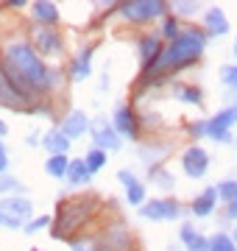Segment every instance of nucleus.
<instances>
[{
  "label": "nucleus",
  "mask_w": 237,
  "mask_h": 251,
  "mask_svg": "<svg viewBox=\"0 0 237 251\" xmlns=\"http://www.w3.org/2000/svg\"><path fill=\"white\" fill-rule=\"evenodd\" d=\"M3 70L9 73V78L14 81L25 98H31L34 92H45L50 87V70H47L37 50L25 42H14L6 48L3 53Z\"/></svg>",
  "instance_id": "nucleus-1"
},
{
  "label": "nucleus",
  "mask_w": 237,
  "mask_h": 251,
  "mask_svg": "<svg viewBox=\"0 0 237 251\" xmlns=\"http://www.w3.org/2000/svg\"><path fill=\"white\" fill-rule=\"evenodd\" d=\"M204 48H207V34L190 28V31H184V34L176 36L167 48H162L159 59L145 67V75H154V73H170V70L176 73L179 67H187V64H192L201 53H204Z\"/></svg>",
  "instance_id": "nucleus-2"
},
{
  "label": "nucleus",
  "mask_w": 237,
  "mask_h": 251,
  "mask_svg": "<svg viewBox=\"0 0 237 251\" xmlns=\"http://www.w3.org/2000/svg\"><path fill=\"white\" fill-rule=\"evenodd\" d=\"M31 201L28 198H0V229H17L31 218Z\"/></svg>",
  "instance_id": "nucleus-3"
},
{
  "label": "nucleus",
  "mask_w": 237,
  "mask_h": 251,
  "mask_svg": "<svg viewBox=\"0 0 237 251\" xmlns=\"http://www.w3.org/2000/svg\"><path fill=\"white\" fill-rule=\"evenodd\" d=\"M235 123H237V106H229V109H223V112H218L215 117L207 120L204 137H210L215 143H232V131H229V128Z\"/></svg>",
  "instance_id": "nucleus-4"
},
{
  "label": "nucleus",
  "mask_w": 237,
  "mask_h": 251,
  "mask_svg": "<svg viewBox=\"0 0 237 251\" xmlns=\"http://www.w3.org/2000/svg\"><path fill=\"white\" fill-rule=\"evenodd\" d=\"M90 209H92V201H84V198H75V201H64V204H59V226H62V229H59L53 237H64L70 229H75V224H78Z\"/></svg>",
  "instance_id": "nucleus-5"
},
{
  "label": "nucleus",
  "mask_w": 237,
  "mask_h": 251,
  "mask_svg": "<svg viewBox=\"0 0 237 251\" xmlns=\"http://www.w3.org/2000/svg\"><path fill=\"white\" fill-rule=\"evenodd\" d=\"M165 9H167V6H165L162 0H134V3H123V6H120V11H123L128 20H134V23H145V20L162 17Z\"/></svg>",
  "instance_id": "nucleus-6"
},
{
  "label": "nucleus",
  "mask_w": 237,
  "mask_h": 251,
  "mask_svg": "<svg viewBox=\"0 0 237 251\" xmlns=\"http://www.w3.org/2000/svg\"><path fill=\"white\" fill-rule=\"evenodd\" d=\"M92 140L98 145L100 151H118L120 148V134L115 126H109L103 117H98L95 123H92Z\"/></svg>",
  "instance_id": "nucleus-7"
},
{
  "label": "nucleus",
  "mask_w": 237,
  "mask_h": 251,
  "mask_svg": "<svg viewBox=\"0 0 237 251\" xmlns=\"http://www.w3.org/2000/svg\"><path fill=\"white\" fill-rule=\"evenodd\" d=\"M182 168H184V173H187L190 179H201V176L207 173V168H210V156H207V151H204V148L192 145V148H187V151H184Z\"/></svg>",
  "instance_id": "nucleus-8"
},
{
  "label": "nucleus",
  "mask_w": 237,
  "mask_h": 251,
  "mask_svg": "<svg viewBox=\"0 0 237 251\" xmlns=\"http://www.w3.org/2000/svg\"><path fill=\"white\" fill-rule=\"evenodd\" d=\"M142 218H151V221H173V218L182 215V206L176 201H145L140 206Z\"/></svg>",
  "instance_id": "nucleus-9"
},
{
  "label": "nucleus",
  "mask_w": 237,
  "mask_h": 251,
  "mask_svg": "<svg viewBox=\"0 0 237 251\" xmlns=\"http://www.w3.org/2000/svg\"><path fill=\"white\" fill-rule=\"evenodd\" d=\"M115 128H118L120 137H128V140H137L140 134V123H137V115L131 112L128 106H120L115 112Z\"/></svg>",
  "instance_id": "nucleus-10"
},
{
  "label": "nucleus",
  "mask_w": 237,
  "mask_h": 251,
  "mask_svg": "<svg viewBox=\"0 0 237 251\" xmlns=\"http://www.w3.org/2000/svg\"><path fill=\"white\" fill-rule=\"evenodd\" d=\"M34 39H37L39 53H45V56L62 53V36L56 34L53 28H37V31H34Z\"/></svg>",
  "instance_id": "nucleus-11"
},
{
  "label": "nucleus",
  "mask_w": 237,
  "mask_h": 251,
  "mask_svg": "<svg viewBox=\"0 0 237 251\" xmlns=\"http://www.w3.org/2000/svg\"><path fill=\"white\" fill-rule=\"evenodd\" d=\"M87 128H92L90 120H87V115L75 109V112H70V115L64 117V123H62V128H59V131H62L67 140H75V137H81Z\"/></svg>",
  "instance_id": "nucleus-12"
},
{
  "label": "nucleus",
  "mask_w": 237,
  "mask_h": 251,
  "mask_svg": "<svg viewBox=\"0 0 237 251\" xmlns=\"http://www.w3.org/2000/svg\"><path fill=\"white\" fill-rule=\"evenodd\" d=\"M0 100L3 103H9V106H20V103H25V95L14 87V81L9 78V73L3 70V62H0Z\"/></svg>",
  "instance_id": "nucleus-13"
},
{
  "label": "nucleus",
  "mask_w": 237,
  "mask_h": 251,
  "mask_svg": "<svg viewBox=\"0 0 237 251\" xmlns=\"http://www.w3.org/2000/svg\"><path fill=\"white\" fill-rule=\"evenodd\" d=\"M215 204H218V187H207L195 201H192V215L195 218H207L212 209H215Z\"/></svg>",
  "instance_id": "nucleus-14"
},
{
  "label": "nucleus",
  "mask_w": 237,
  "mask_h": 251,
  "mask_svg": "<svg viewBox=\"0 0 237 251\" xmlns=\"http://www.w3.org/2000/svg\"><path fill=\"white\" fill-rule=\"evenodd\" d=\"M90 73H92V48H84L78 53V59L73 62V67H70V75H73V81H81Z\"/></svg>",
  "instance_id": "nucleus-15"
},
{
  "label": "nucleus",
  "mask_w": 237,
  "mask_h": 251,
  "mask_svg": "<svg viewBox=\"0 0 237 251\" xmlns=\"http://www.w3.org/2000/svg\"><path fill=\"white\" fill-rule=\"evenodd\" d=\"M92 176V171L87 168V162L84 159H73L70 162V171H67V181L73 184V187H78V184H87Z\"/></svg>",
  "instance_id": "nucleus-16"
},
{
  "label": "nucleus",
  "mask_w": 237,
  "mask_h": 251,
  "mask_svg": "<svg viewBox=\"0 0 237 251\" xmlns=\"http://www.w3.org/2000/svg\"><path fill=\"white\" fill-rule=\"evenodd\" d=\"M42 145L50 151V156H62V153H67V148H70V140H67L62 131H50V134L42 140Z\"/></svg>",
  "instance_id": "nucleus-17"
},
{
  "label": "nucleus",
  "mask_w": 237,
  "mask_h": 251,
  "mask_svg": "<svg viewBox=\"0 0 237 251\" xmlns=\"http://www.w3.org/2000/svg\"><path fill=\"white\" fill-rule=\"evenodd\" d=\"M182 240L187 243V249L190 251H210V240L201 237L192 226H182Z\"/></svg>",
  "instance_id": "nucleus-18"
},
{
  "label": "nucleus",
  "mask_w": 237,
  "mask_h": 251,
  "mask_svg": "<svg viewBox=\"0 0 237 251\" xmlns=\"http://www.w3.org/2000/svg\"><path fill=\"white\" fill-rule=\"evenodd\" d=\"M207 28H210L212 34H218V36L229 34V20H226V14H223L220 9H210V11H207Z\"/></svg>",
  "instance_id": "nucleus-19"
},
{
  "label": "nucleus",
  "mask_w": 237,
  "mask_h": 251,
  "mask_svg": "<svg viewBox=\"0 0 237 251\" xmlns=\"http://www.w3.org/2000/svg\"><path fill=\"white\" fill-rule=\"evenodd\" d=\"M45 171L50 173L53 179H64L67 171H70V159H67V153H62V156H50V159L45 162Z\"/></svg>",
  "instance_id": "nucleus-20"
},
{
  "label": "nucleus",
  "mask_w": 237,
  "mask_h": 251,
  "mask_svg": "<svg viewBox=\"0 0 237 251\" xmlns=\"http://www.w3.org/2000/svg\"><path fill=\"white\" fill-rule=\"evenodd\" d=\"M140 53H142V62L154 64L156 59H159V53H162V48H159V42H156V36H145L142 42H140Z\"/></svg>",
  "instance_id": "nucleus-21"
},
{
  "label": "nucleus",
  "mask_w": 237,
  "mask_h": 251,
  "mask_svg": "<svg viewBox=\"0 0 237 251\" xmlns=\"http://www.w3.org/2000/svg\"><path fill=\"white\" fill-rule=\"evenodd\" d=\"M34 14H37V20L45 23V25H53L56 20H59V11H56L53 3H34Z\"/></svg>",
  "instance_id": "nucleus-22"
},
{
  "label": "nucleus",
  "mask_w": 237,
  "mask_h": 251,
  "mask_svg": "<svg viewBox=\"0 0 237 251\" xmlns=\"http://www.w3.org/2000/svg\"><path fill=\"white\" fill-rule=\"evenodd\" d=\"M210 251H237V243L229 237V234L218 232L210 237Z\"/></svg>",
  "instance_id": "nucleus-23"
},
{
  "label": "nucleus",
  "mask_w": 237,
  "mask_h": 251,
  "mask_svg": "<svg viewBox=\"0 0 237 251\" xmlns=\"http://www.w3.org/2000/svg\"><path fill=\"white\" fill-rule=\"evenodd\" d=\"M84 162H87V168H90L92 173L100 171V168L106 165V151H100V148H92V151L84 156Z\"/></svg>",
  "instance_id": "nucleus-24"
},
{
  "label": "nucleus",
  "mask_w": 237,
  "mask_h": 251,
  "mask_svg": "<svg viewBox=\"0 0 237 251\" xmlns=\"http://www.w3.org/2000/svg\"><path fill=\"white\" fill-rule=\"evenodd\" d=\"M218 198H223L226 204H235L237 201V181H220L218 184Z\"/></svg>",
  "instance_id": "nucleus-25"
},
{
  "label": "nucleus",
  "mask_w": 237,
  "mask_h": 251,
  "mask_svg": "<svg viewBox=\"0 0 237 251\" xmlns=\"http://www.w3.org/2000/svg\"><path fill=\"white\" fill-rule=\"evenodd\" d=\"M126 198H128V204L142 206V204H145V187H142L140 181H134L131 187H126Z\"/></svg>",
  "instance_id": "nucleus-26"
},
{
  "label": "nucleus",
  "mask_w": 237,
  "mask_h": 251,
  "mask_svg": "<svg viewBox=\"0 0 237 251\" xmlns=\"http://www.w3.org/2000/svg\"><path fill=\"white\" fill-rule=\"evenodd\" d=\"M176 98L187 100V103H195V106H201V100H204L195 87H176Z\"/></svg>",
  "instance_id": "nucleus-27"
},
{
  "label": "nucleus",
  "mask_w": 237,
  "mask_h": 251,
  "mask_svg": "<svg viewBox=\"0 0 237 251\" xmlns=\"http://www.w3.org/2000/svg\"><path fill=\"white\" fill-rule=\"evenodd\" d=\"M220 78H223V84H226V87H232V90L237 92V67H232V64L220 67Z\"/></svg>",
  "instance_id": "nucleus-28"
},
{
  "label": "nucleus",
  "mask_w": 237,
  "mask_h": 251,
  "mask_svg": "<svg viewBox=\"0 0 237 251\" xmlns=\"http://www.w3.org/2000/svg\"><path fill=\"white\" fill-rule=\"evenodd\" d=\"M151 176H154L156 184H159V187H165V190H170L176 184L173 176H170V173H165V171H159V168H156V171H151Z\"/></svg>",
  "instance_id": "nucleus-29"
},
{
  "label": "nucleus",
  "mask_w": 237,
  "mask_h": 251,
  "mask_svg": "<svg viewBox=\"0 0 237 251\" xmlns=\"http://www.w3.org/2000/svg\"><path fill=\"white\" fill-rule=\"evenodd\" d=\"M162 34H165V36H170V42H173L176 36H179V20H176V17H167V20H165Z\"/></svg>",
  "instance_id": "nucleus-30"
},
{
  "label": "nucleus",
  "mask_w": 237,
  "mask_h": 251,
  "mask_svg": "<svg viewBox=\"0 0 237 251\" xmlns=\"http://www.w3.org/2000/svg\"><path fill=\"white\" fill-rule=\"evenodd\" d=\"M47 224H50V218H47V215L34 218V221H31V224L25 226V232H28V234H34V232H39V229H42V226H47Z\"/></svg>",
  "instance_id": "nucleus-31"
},
{
  "label": "nucleus",
  "mask_w": 237,
  "mask_h": 251,
  "mask_svg": "<svg viewBox=\"0 0 237 251\" xmlns=\"http://www.w3.org/2000/svg\"><path fill=\"white\" fill-rule=\"evenodd\" d=\"M173 9L179 14H192V11H198V3H176Z\"/></svg>",
  "instance_id": "nucleus-32"
},
{
  "label": "nucleus",
  "mask_w": 237,
  "mask_h": 251,
  "mask_svg": "<svg viewBox=\"0 0 237 251\" xmlns=\"http://www.w3.org/2000/svg\"><path fill=\"white\" fill-rule=\"evenodd\" d=\"M118 179L123 181V187H131V184L137 181V179H134V173H131V171H120V173H118Z\"/></svg>",
  "instance_id": "nucleus-33"
},
{
  "label": "nucleus",
  "mask_w": 237,
  "mask_h": 251,
  "mask_svg": "<svg viewBox=\"0 0 237 251\" xmlns=\"http://www.w3.org/2000/svg\"><path fill=\"white\" fill-rule=\"evenodd\" d=\"M70 249L73 251H98V249H92V243H84V240H73Z\"/></svg>",
  "instance_id": "nucleus-34"
},
{
  "label": "nucleus",
  "mask_w": 237,
  "mask_h": 251,
  "mask_svg": "<svg viewBox=\"0 0 237 251\" xmlns=\"http://www.w3.org/2000/svg\"><path fill=\"white\" fill-rule=\"evenodd\" d=\"M9 168V159H6V151H3V143H0V173H6Z\"/></svg>",
  "instance_id": "nucleus-35"
},
{
  "label": "nucleus",
  "mask_w": 237,
  "mask_h": 251,
  "mask_svg": "<svg viewBox=\"0 0 237 251\" xmlns=\"http://www.w3.org/2000/svg\"><path fill=\"white\" fill-rule=\"evenodd\" d=\"M229 215H232V218H237V201H235L232 206H229Z\"/></svg>",
  "instance_id": "nucleus-36"
},
{
  "label": "nucleus",
  "mask_w": 237,
  "mask_h": 251,
  "mask_svg": "<svg viewBox=\"0 0 237 251\" xmlns=\"http://www.w3.org/2000/svg\"><path fill=\"white\" fill-rule=\"evenodd\" d=\"M6 131H9V128H6V123H3V120H0V137L6 134Z\"/></svg>",
  "instance_id": "nucleus-37"
},
{
  "label": "nucleus",
  "mask_w": 237,
  "mask_h": 251,
  "mask_svg": "<svg viewBox=\"0 0 237 251\" xmlns=\"http://www.w3.org/2000/svg\"><path fill=\"white\" fill-rule=\"evenodd\" d=\"M232 240H235V243H237V229H235V234H232Z\"/></svg>",
  "instance_id": "nucleus-38"
},
{
  "label": "nucleus",
  "mask_w": 237,
  "mask_h": 251,
  "mask_svg": "<svg viewBox=\"0 0 237 251\" xmlns=\"http://www.w3.org/2000/svg\"><path fill=\"white\" fill-rule=\"evenodd\" d=\"M235 56H237V39H235Z\"/></svg>",
  "instance_id": "nucleus-39"
},
{
  "label": "nucleus",
  "mask_w": 237,
  "mask_h": 251,
  "mask_svg": "<svg viewBox=\"0 0 237 251\" xmlns=\"http://www.w3.org/2000/svg\"><path fill=\"white\" fill-rule=\"evenodd\" d=\"M235 143H237V140H235Z\"/></svg>",
  "instance_id": "nucleus-40"
}]
</instances>
